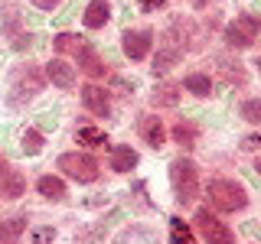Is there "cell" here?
<instances>
[{
  "mask_svg": "<svg viewBox=\"0 0 261 244\" xmlns=\"http://www.w3.org/2000/svg\"><path fill=\"white\" fill-rule=\"evenodd\" d=\"M46 78L53 81L56 88H72L75 85V69H72V62H65V59H53V62H46Z\"/></svg>",
  "mask_w": 261,
  "mask_h": 244,
  "instance_id": "obj_11",
  "label": "cell"
},
{
  "mask_svg": "<svg viewBox=\"0 0 261 244\" xmlns=\"http://www.w3.org/2000/svg\"><path fill=\"white\" fill-rule=\"evenodd\" d=\"M137 4H141L144 10H163V7H167V0H137Z\"/></svg>",
  "mask_w": 261,
  "mask_h": 244,
  "instance_id": "obj_30",
  "label": "cell"
},
{
  "mask_svg": "<svg viewBox=\"0 0 261 244\" xmlns=\"http://www.w3.org/2000/svg\"><path fill=\"white\" fill-rule=\"evenodd\" d=\"M239 114L248 120V124H261V98H248V101H242Z\"/></svg>",
  "mask_w": 261,
  "mask_h": 244,
  "instance_id": "obj_24",
  "label": "cell"
},
{
  "mask_svg": "<svg viewBox=\"0 0 261 244\" xmlns=\"http://www.w3.org/2000/svg\"><path fill=\"white\" fill-rule=\"evenodd\" d=\"M183 88H186L190 95H196V98H209L216 85H212V78L202 75V72H190V75L183 78Z\"/></svg>",
  "mask_w": 261,
  "mask_h": 244,
  "instance_id": "obj_19",
  "label": "cell"
},
{
  "mask_svg": "<svg viewBox=\"0 0 261 244\" xmlns=\"http://www.w3.org/2000/svg\"><path fill=\"white\" fill-rule=\"evenodd\" d=\"M108 20H111V4L108 0H92V4L85 7V13H82L85 29H101Z\"/></svg>",
  "mask_w": 261,
  "mask_h": 244,
  "instance_id": "obj_12",
  "label": "cell"
},
{
  "mask_svg": "<svg viewBox=\"0 0 261 244\" xmlns=\"http://www.w3.org/2000/svg\"><path fill=\"white\" fill-rule=\"evenodd\" d=\"M258 72H261V59H258Z\"/></svg>",
  "mask_w": 261,
  "mask_h": 244,
  "instance_id": "obj_34",
  "label": "cell"
},
{
  "mask_svg": "<svg viewBox=\"0 0 261 244\" xmlns=\"http://www.w3.org/2000/svg\"><path fill=\"white\" fill-rule=\"evenodd\" d=\"M137 130H141V137L153 146V150H160V146L167 143V130H163L157 114H144V117L137 120Z\"/></svg>",
  "mask_w": 261,
  "mask_h": 244,
  "instance_id": "obj_10",
  "label": "cell"
},
{
  "mask_svg": "<svg viewBox=\"0 0 261 244\" xmlns=\"http://www.w3.org/2000/svg\"><path fill=\"white\" fill-rule=\"evenodd\" d=\"M36 189H39V195H43V199H49V202H62V199H65V182H62L59 176H39Z\"/></svg>",
  "mask_w": 261,
  "mask_h": 244,
  "instance_id": "obj_18",
  "label": "cell"
},
{
  "mask_svg": "<svg viewBox=\"0 0 261 244\" xmlns=\"http://www.w3.org/2000/svg\"><path fill=\"white\" fill-rule=\"evenodd\" d=\"M150 46H153V33L150 29H124V36H121V49H124V55L130 62L147 59Z\"/></svg>",
  "mask_w": 261,
  "mask_h": 244,
  "instance_id": "obj_7",
  "label": "cell"
},
{
  "mask_svg": "<svg viewBox=\"0 0 261 244\" xmlns=\"http://www.w3.org/2000/svg\"><path fill=\"white\" fill-rule=\"evenodd\" d=\"M261 39V20L255 13H239L232 23L225 26V43L232 49H248Z\"/></svg>",
  "mask_w": 261,
  "mask_h": 244,
  "instance_id": "obj_4",
  "label": "cell"
},
{
  "mask_svg": "<svg viewBox=\"0 0 261 244\" xmlns=\"http://www.w3.org/2000/svg\"><path fill=\"white\" fill-rule=\"evenodd\" d=\"M179 59H183V49H176V46H163L160 52H157V59H153V75H163V72H170Z\"/></svg>",
  "mask_w": 261,
  "mask_h": 244,
  "instance_id": "obj_21",
  "label": "cell"
},
{
  "mask_svg": "<svg viewBox=\"0 0 261 244\" xmlns=\"http://www.w3.org/2000/svg\"><path fill=\"white\" fill-rule=\"evenodd\" d=\"M27 231V215H10L0 218V244H16Z\"/></svg>",
  "mask_w": 261,
  "mask_h": 244,
  "instance_id": "obj_15",
  "label": "cell"
},
{
  "mask_svg": "<svg viewBox=\"0 0 261 244\" xmlns=\"http://www.w3.org/2000/svg\"><path fill=\"white\" fill-rule=\"evenodd\" d=\"M56 238V228H39L36 234H33V244H49Z\"/></svg>",
  "mask_w": 261,
  "mask_h": 244,
  "instance_id": "obj_27",
  "label": "cell"
},
{
  "mask_svg": "<svg viewBox=\"0 0 261 244\" xmlns=\"http://www.w3.org/2000/svg\"><path fill=\"white\" fill-rule=\"evenodd\" d=\"M193 225H196V231H199V238L206 241V244H235V231L216 215V211H209V208L196 211Z\"/></svg>",
  "mask_w": 261,
  "mask_h": 244,
  "instance_id": "obj_5",
  "label": "cell"
},
{
  "mask_svg": "<svg viewBox=\"0 0 261 244\" xmlns=\"http://www.w3.org/2000/svg\"><path fill=\"white\" fill-rule=\"evenodd\" d=\"M79 65H82V72H85L88 78H105V75H108V65L101 62V55H98L92 46H85L79 52Z\"/></svg>",
  "mask_w": 261,
  "mask_h": 244,
  "instance_id": "obj_14",
  "label": "cell"
},
{
  "mask_svg": "<svg viewBox=\"0 0 261 244\" xmlns=\"http://www.w3.org/2000/svg\"><path fill=\"white\" fill-rule=\"evenodd\" d=\"M59 4H62V0H33V7H36V10H56Z\"/></svg>",
  "mask_w": 261,
  "mask_h": 244,
  "instance_id": "obj_29",
  "label": "cell"
},
{
  "mask_svg": "<svg viewBox=\"0 0 261 244\" xmlns=\"http://www.w3.org/2000/svg\"><path fill=\"white\" fill-rule=\"evenodd\" d=\"M219 69H222V75L228 81H239V85H245V69H242V65H235V69H232L225 59H219Z\"/></svg>",
  "mask_w": 261,
  "mask_h": 244,
  "instance_id": "obj_26",
  "label": "cell"
},
{
  "mask_svg": "<svg viewBox=\"0 0 261 244\" xmlns=\"http://www.w3.org/2000/svg\"><path fill=\"white\" fill-rule=\"evenodd\" d=\"M53 46H56V52H59V55H65V52L79 55L82 49L88 46V39H85V36H79V33H59V36L53 39Z\"/></svg>",
  "mask_w": 261,
  "mask_h": 244,
  "instance_id": "obj_17",
  "label": "cell"
},
{
  "mask_svg": "<svg viewBox=\"0 0 261 244\" xmlns=\"http://www.w3.org/2000/svg\"><path fill=\"white\" fill-rule=\"evenodd\" d=\"M75 140L82 146H108V137H105L98 127H79L75 130Z\"/></svg>",
  "mask_w": 261,
  "mask_h": 244,
  "instance_id": "obj_23",
  "label": "cell"
},
{
  "mask_svg": "<svg viewBox=\"0 0 261 244\" xmlns=\"http://www.w3.org/2000/svg\"><path fill=\"white\" fill-rule=\"evenodd\" d=\"M59 169H62V176L75 179V182H95V179L101 176L98 160L88 157V153H62V157H59Z\"/></svg>",
  "mask_w": 261,
  "mask_h": 244,
  "instance_id": "obj_6",
  "label": "cell"
},
{
  "mask_svg": "<svg viewBox=\"0 0 261 244\" xmlns=\"http://www.w3.org/2000/svg\"><path fill=\"white\" fill-rule=\"evenodd\" d=\"M4 169H7V157H4V153H0V173H4Z\"/></svg>",
  "mask_w": 261,
  "mask_h": 244,
  "instance_id": "obj_31",
  "label": "cell"
},
{
  "mask_svg": "<svg viewBox=\"0 0 261 244\" xmlns=\"http://www.w3.org/2000/svg\"><path fill=\"white\" fill-rule=\"evenodd\" d=\"M173 140L183 146V150H193L196 140H199V127H196L193 120H179V124H173Z\"/></svg>",
  "mask_w": 261,
  "mask_h": 244,
  "instance_id": "obj_20",
  "label": "cell"
},
{
  "mask_svg": "<svg viewBox=\"0 0 261 244\" xmlns=\"http://www.w3.org/2000/svg\"><path fill=\"white\" fill-rule=\"evenodd\" d=\"M23 192H27V176H23L20 169L7 166L4 173H0V199H4V202H16Z\"/></svg>",
  "mask_w": 261,
  "mask_h": 244,
  "instance_id": "obj_8",
  "label": "cell"
},
{
  "mask_svg": "<svg viewBox=\"0 0 261 244\" xmlns=\"http://www.w3.org/2000/svg\"><path fill=\"white\" fill-rule=\"evenodd\" d=\"M242 150H261V134H251L242 140Z\"/></svg>",
  "mask_w": 261,
  "mask_h": 244,
  "instance_id": "obj_28",
  "label": "cell"
},
{
  "mask_svg": "<svg viewBox=\"0 0 261 244\" xmlns=\"http://www.w3.org/2000/svg\"><path fill=\"white\" fill-rule=\"evenodd\" d=\"M206 195H209V202L219 211H242V208H248V192H245V186L235 182V179H212Z\"/></svg>",
  "mask_w": 261,
  "mask_h": 244,
  "instance_id": "obj_3",
  "label": "cell"
},
{
  "mask_svg": "<svg viewBox=\"0 0 261 244\" xmlns=\"http://www.w3.org/2000/svg\"><path fill=\"white\" fill-rule=\"evenodd\" d=\"M170 182H173V195L179 205H193L199 199V166L190 157L170 163Z\"/></svg>",
  "mask_w": 261,
  "mask_h": 244,
  "instance_id": "obj_1",
  "label": "cell"
},
{
  "mask_svg": "<svg viewBox=\"0 0 261 244\" xmlns=\"http://www.w3.org/2000/svg\"><path fill=\"white\" fill-rule=\"evenodd\" d=\"M82 104L88 108V114H95V117H105V114L111 111V98H108V92H105L101 85H85L82 88Z\"/></svg>",
  "mask_w": 261,
  "mask_h": 244,
  "instance_id": "obj_9",
  "label": "cell"
},
{
  "mask_svg": "<svg viewBox=\"0 0 261 244\" xmlns=\"http://www.w3.org/2000/svg\"><path fill=\"white\" fill-rule=\"evenodd\" d=\"M258 173H261V160H258Z\"/></svg>",
  "mask_w": 261,
  "mask_h": 244,
  "instance_id": "obj_33",
  "label": "cell"
},
{
  "mask_svg": "<svg viewBox=\"0 0 261 244\" xmlns=\"http://www.w3.org/2000/svg\"><path fill=\"white\" fill-rule=\"evenodd\" d=\"M170 244H199V241L183 218H170Z\"/></svg>",
  "mask_w": 261,
  "mask_h": 244,
  "instance_id": "obj_22",
  "label": "cell"
},
{
  "mask_svg": "<svg viewBox=\"0 0 261 244\" xmlns=\"http://www.w3.org/2000/svg\"><path fill=\"white\" fill-rule=\"evenodd\" d=\"M46 88V72H39L36 65H20L13 72V81H10V104L13 108H23L27 101H33L39 92Z\"/></svg>",
  "mask_w": 261,
  "mask_h": 244,
  "instance_id": "obj_2",
  "label": "cell"
},
{
  "mask_svg": "<svg viewBox=\"0 0 261 244\" xmlns=\"http://www.w3.org/2000/svg\"><path fill=\"white\" fill-rule=\"evenodd\" d=\"M20 146H23V153H27V157H36V153H43V134H39V130H27Z\"/></svg>",
  "mask_w": 261,
  "mask_h": 244,
  "instance_id": "obj_25",
  "label": "cell"
},
{
  "mask_svg": "<svg viewBox=\"0 0 261 244\" xmlns=\"http://www.w3.org/2000/svg\"><path fill=\"white\" fill-rule=\"evenodd\" d=\"M137 163H141V157H137V150L130 143H118L111 150V169L114 173H130Z\"/></svg>",
  "mask_w": 261,
  "mask_h": 244,
  "instance_id": "obj_13",
  "label": "cell"
},
{
  "mask_svg": "<svg viewBox=\"0 0 261 244\" xmlns=\"http://www.w3.org/2000/svg\"><path fill=\"white\" fill-rule=\"evenodd\" d=\"M179 95H183V85L167 81V85H157L150 92V101L157 104V108H176V104H179Z\"/></svg>",
  "mask_w": 261,
  "mask_h": 244,
  "instance_id": "obj_16",
  "label": "cell"
},
{
  "mask_svg": "<svg viewBox=\"0 0 261 244\" xmlns=\"http://www.w3.org/2000/svg\"><path fill=\"white\" fill-rule=\"evenodd\" d=\"M190 4H193V7H206V0H190Z\"/></svg>",
  "mask_w": 261,
  "mask_h": 244,
  "instance_id": "obj_32",
  "label": "cell"
}]
</instances>
